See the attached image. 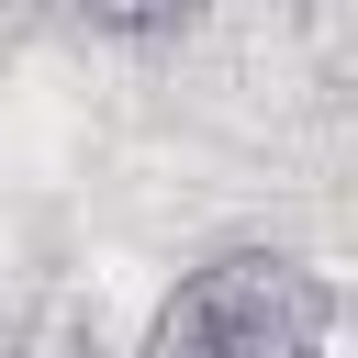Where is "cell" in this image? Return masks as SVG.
Listing matches in <instances>:
<instances>
[{"label":"cell","mask_w":358,"mask_h":358,"mask_svg":"<svg viewBox=\"0 0 358 358\" xmlns=\"http://www.w3.org/2000/svg\"><path fill=\"white\" fill-rule=\"evenodd\" d=\"M324 347H336V280L313 257H291V246H213L145 313L134 358H324Z\"/></svg>","instance_id":"obj_1"},{"label":"cell","mask_w":358,"mask_h":358,"mask_svg":"<svg viewBox=\"0 0 358 358\" xmlns=\"http://www.w3.org/2000/svg\"><path fill=\"white\" fill-rule=\"evenodd\" d=\"M90 34H123V45H157V34H179V22H201L213 0H67Z\"/></svg>","instance_id":"obj_2"},{"label":"cell","mask_w":358,"mask_h":358,"mask_svg":"<svg viewBox=\"0 0 358 358\" xmlns=\"http://www.w3.org/2000/svg\"><path fill=\"white\" fill-rule=\"evenodd\" d=\"M0 358H112V347H101L90 313H22V324L0 336Z\"/></svg>","instance_id":"obj_3"}]
</instances>
